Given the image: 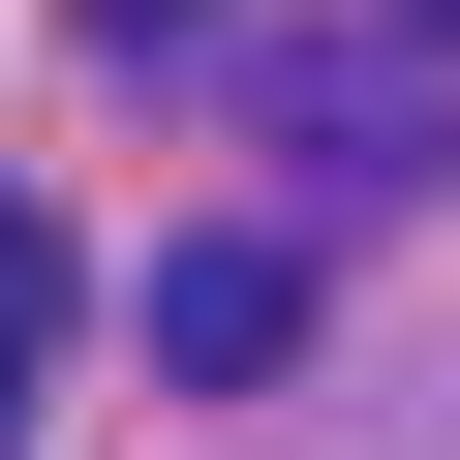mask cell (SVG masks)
<instances>
[{
	"mask_svg": "<svg viewBox=\"0 0 460 460\" xmlns=\"http://www.w3.org/2000/svg\"><path fill=\"white\" fill-rule=\"evenodd\" d=\"M399 31H429V62H460V0H399Z\"/></svg>",
	"mask_w": 460,
	"mask_h": 460,
	"instance_id": "8992f818",
	"label": "cell"
},
{
	"mask_svg": "<svg viewBox=\"0 0 460 460\" xmlns=\"http://www.w3.org/2000/svg\"><path fill=\"white\" fill-rule=\"evenodd\" d=\"M62 307H93V277H62V215L0 184V460H31V399H62Z\"/></svg>",
	"mask_w": 460,
	"mask_h": 460,
	"instance_id": "3957f363",
	"label": "cell"
},
{
	"mask_svg": "<svg viewBox=\"0 0 460 460\" xmlns=\"http://www.w3.org/2000/svg\"><path fill=\"white\" fill-rule=\"evenodd\" d=\"M93 31H123V62H154V31H215V0H93Z\"/></svg>",
	"mask_w": 460,
	"mask_h": 460,
	"instance_id": "5b68a950",
	"label": "cell"
},
{
	"mask_svg": "<svg viewBox=\"0 0 460 460\" xmlns=\"http://www.w3.org/2000/svg\"><path fill=\"white\" fill-rule=\"evenodd\" d=\"M154 368H307V246H277V215L154 246Z\"/></svg>",
	"mask_w": 460,
	"mask_h": 460,
	"instance_id": "6da1fadb",
	"label": "cell"
},
{
	"mask_svg": "<svg viewBox=\"0 0 460 460\" xmlns=\"http://www.w3.org/2000/svg\"><path fill=\"white\" fill-rule=\"evenodd\" d=\"M277 154H307V184H429V93H399V62H277Z\"/></svg>",
	"mask_w": 460,
	"mask_h": 460,
	"instance_id": "7a4b0ae2",
	"label": "cell"
},
{
	"mask_svg": "<svg viewBox=\"0 0 460 460\" xmlns=\"http://www.w3.org/2000/svg\"><path fill=\"white\" fill-rule=\"evenodd\" d=\"M277 460H460V399H338V429H277Z\"/></svg>",
	"mask_w": 460,
	"mask_h": 460,
	"instance_id": "277c9868",
	"label": "cell"
}]
</instances>
